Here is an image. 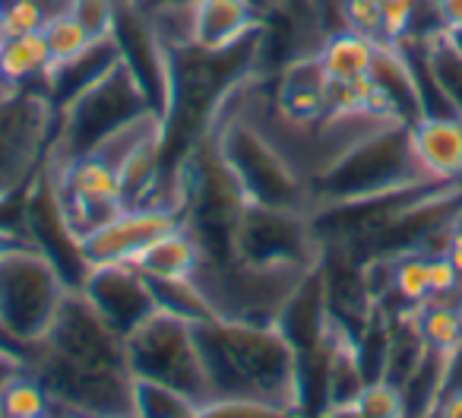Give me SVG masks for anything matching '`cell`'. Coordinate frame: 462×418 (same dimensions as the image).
Masks as SVG:
<instances>
[{"instance_id": "cell-21", "label": "cell", "mask_w": 462, "mask_h": 418, "mask_svg": "<svg viewBox=\"0 0 462 418\" xmlns=\"http://www.w3.org/2000/svg\"><path fill=\"white\" fill-rule=\"evenodd\" d=\"M424 58L430 64L437 86L447 96L449 108L462 117V51L456 48V42L449 39V33H437L430 39H421Z\"/></svg>"}, {"instance_id": "cell-5", "label": "cell", "mask_w": 462, "mask_h": 418, "mask_svg": "<svg viewBox=\"0 0 462 418\" xmlns=\"http://www.w3.org/2000/svg\"><path fill=\"white\" fill-rule=\"evenodd\" d=\"M310 270L295 266H263L247 264V260H225L209 264L203 260L197 270V285L209 304L212 317L238 323H260V327H276L289 298L301 285Z\"/></svg>"}, {"instance_id": "cell-3", "label": "cell", "mask_w": 462, "mask_h": 418, "mask_svg": "<svg viewBox=\"0 0 462 418\" xmlns=\"http://www.w3.org/2000/svg\"><path fill=\"white\" fill-rule=\"evenodd\" d=\"M146 111L155 108L149 105L140 79L124 60H117L77 98L58 108V124H54L45 162H73L79 155H89L98 143L143 117Z\"/></svg>"}, {"instance_id": "cell-23", "label": "cell", "mask_w": 462, "mask_h": 418, "mask_svg": "<svg viewBox=\"0 0 462 418\" xmlns=\"http://www.w3.org/2000/svg\"><path fill=\"white\" fill-rule=\"evenodd\" d=\"M149 285H152L155 308L165 311V314H174L190 323L212 320V311L206 304L203 292H199L197 279H168V283H152L149 279Z\"/></svg>"}, {"instance_id": "cell-41", "label": "cell", "mask_w": 462, "mask_h": 418, "mask_svg": "<svg viewBox=\"0 0 462 418\" xmlns=\"http://www.w3.org/2000/svg\"><path fill=\"white\" fill-rule=\"evenodd\" d=\"M0 418H4V412H0Z\"/></svg>"}, {"instance_id": "cell-7", "label": "cell", "mask_w": 462, "mask_h": 418, "mask_svg": "<svg viewBox=\"0 0 462 418\" xmlns=\"http://www.w3.org/2000/svg\"><path fill=\"white\" fill-rule=\"evenodd\" d=\"M124 346L134 377L174 386L197 405L209 403V384L197 346V323L155 308L134 333L124 336Z\"/></svg>"}, {"instance_id": "cell-16", "label": "cell", "mask_w": 462, "mask_h": 418, "mask_svg": "<svg viewBox=\"0 0 462 418\" xmlns=\"http://www.w3.org/2000/svg\"><path fill=\"white\" fill-rule=\"evenodd\" d=\"M371 79L396 121L409 124V127L415 121H421L424 108H421V96H418L415 73H411L409 58H405V51L396 45V42H380L377 45Z\"/></svg>"}, {"instance_id": "cell-37", "label": "cell", "mask_w": 462, "mask_h": 418, "mask_svg": "<svg viewBox=\"0 0 462 418\" xmlns=\"http://www.w3.org/2000/svg\"><path fill=\"white\" fill-rule=\"evenodd\" d=\"M10 89H14V86H7V83H4V79H0V102L7 98V92H10Z\"/></svg>"}, {"instance_id": "cell-20", "label": "cell", "mask_w": 462, "mask_h": 418, "mask_svg": "<svg viewBox=\"0 0 462 418\" xmlns=\"http://www.w3.org/2000/svg\"><path fill=\"white\" fill-rule=\"evenodd\" d=\"M415 320L421 339L443 355H456L462 348V308L459 302H428L415 308Z\"/></svg>"}, {"instance_id": "cell-10", "label": "cell", "mask_w": 462, "mask_h": 418, "mask_svg": "<svg viewBox=\"0 0 462 418\" xmlns=\"http://www.w3.org/2000/svg\"><path fill=\"white\" fill-rule=\"evenodd\" d=\"M42 346L51 348L60 358L73 361V365H79V367L130 371L124 336L117 333L77 289L60 304L58 317H54L51 330H48V336L42 339Z\"/></svg>"}, {"instance_id": "cell-9", "label": "cell", "mask_w": 462, "mask_h": 418, "mask_svg": "<svg viewBox=\"0 0 462 418\" xmlns=\"http://www.w3.org/2000/svg\"><path fill=\"white\" fill-rule=\"evenodd\" d=\"M20 232L26 238V245L45 254L58 266V273L70 289H79L86 273H89V264L83 257V238L73 232L64 203H60L58 184H54L48 168H42L26 184V197L20 203Z\"/></svg>"}, {"instance_id": "cell-29", "label": "cell", "mask_w": 462, "mask_h": 418, "mask_svg": "<svg viewBox=\"0 0 462 418\" xmlns=\"http://www.w3.org/2000/svg\"><path fill=\"white\" fill-rule=\"evenodd\" d=\"M336 14L342 20L339 29L383 42V16H380L377 0H336Z\"/></svg>"}, {"instance_id": "cell-22", "label": "cell", "mask_w": 462, "mask_h": 418, "mask_svg": "<svg viewBox=\"0 0 462 418\" xmlns=\"http://www.w3.org/2000/svg\"><path fill=\"white\" fill-rule=\"evenodd\" d=\"M130 418H199V405L174 386L134 377V415Z\"/></svg>"}, {"instance_id": "cell-31", "label": "cell", "mask_w": 462, "mask_h": 418, "mask_svg": "<svg viewBox=\"0 0 462 418\" xmlns=\"http://www.w3.org/2000/svg\"><path fill=\"white\" fill-rule=\"evenodd\" d=\"M383 16V42H402L411 33L418 0H377Z\"/></svg>"}, {"instance_id": "cell-13", "label": "cell", "mask_w": 462, "mask_h": 418, "mask_svg": "<svg viewBox=\"0 0 462 418\" xmlns=\"http://www.w3.org/2000/svg\"><path fill=\"white\" fill-rule=\"evenodd\" d=\"M409 143L430 184H462V117H421L409 127Z\"/></svg>"}, {"instance_id": "cell-36", "label": "cell", "mask_w": 462, "mask_h": 418, "mask_svg": "<svg viewBox=\"0 0 462 418\" xmlns=\"http://www.w3.org/2000/svg\"><path fill=\"white\" fill-rule=\"evenodd\" d=\"M449 39H453V42H456V48H459V51H462V29H456V33H449Z\"/></svg>"}, {"instance_id": "cell-38", "label": "cell", "mask_w": 462, "mask_h": 418, "mask_svg": "<svg viewBox=\"0 0 462 418\" xmlns=\"http://www.w3.org/2000/svg\"><path fill=\"white\" fill-rule=\"evenodd\" d=\"M0 45H4V33H0Z\"/></svg>"}, {"instance_id": "cell-12", "label": "cell", "mask_w": 462, "mask_h": 418, "mask_svg": "<svg viewBox=\"0 0 462 418\" xmlns=\"http://www.w3.org/2000/svg\"><path fill=\"white\" fill-rule=\"evenodd\" d=\"M180 226L178 209L168 206H140V209H124L102 228L83 238V257L92 266L105 264H134L155 238Z\"/></svg>"}, {"instance_id": "cell-25", "label": "cell", "mask_w": 462, "mask_h": 418, "mask_svg": "<svg viewBox=\"0 0 462 418\" xmlns=\"http://www.w3.org/2000/svg\"><path fill=\"white\" fill-rule=\"evenodd\" d=\"M393 295L402 302V311L421 308V304L430 302L428 254L409 251L393 257Z\"/></svg>"}, {"instance_id": "cell-26", "label": "cell", "mask_w": 462, "mask_h": 418, "mask_svg": "<svg viewBox=\"0 0 462 418\" xmlns=\"http://www.w3.org/2000/svg\"><path fill=\"white\" fill-rule=\"evenodd\" d=\"M42 33H45L48 51H51V64H64V60L77 58V54H83L86 48L92 45L89 33H86V29L73 20V14L45 23V29H42Z\"/></svg>"}, {"instance_id": "cell-34", "label": "cell", "mask_w": 462, "mask_h": 418, "mask_svg": "<svg viewBox=\"0 0 462 418\" xmlns=\"http://www.w3.org/2000/svg\"><path fill=\"white\" fill-rule=\"evenodd\" d=\"M440 20L447 33L462 29V0H440Z\"/></svg>"}, {"instance_id": "cell-27", "label": "cell", "mask_w": 462, "mask_h": 418, "mask_svg": "<svg viewBox=\"0 0 462 418\" xmlns=\"http://www.w3.org/2000/svg\"><path fill=\"white\" fill-rule=\"evenodd\" d=\"M199 418H301L285 405L266 399H212L199 405Z\"/></svg>"}, {"instance_id": "cell-15", "label": "cell", "mask_w": 462, "mask_h": 418, "mask_svg": "<svg viewBox=\"0 0 462 418\" xmlns=\"http://www.w3.org/2000/svg\"><path fill=\"white\" fill-rule=\"evenodd\" d=\"M263 26L257 0H193V48L225 51Z\"/></svg>"}, {"instance_id": "cell-11", "label": "cell", "mask_w": 462, "mask_h": 418, "mask_svg": "<svg viewBox=\"0 0 462 418\" xmlns=\"http://www.w3.org/2000/svg\"><path fill=\"white\" fill-rule=\"evenodd\" d=\"M79 295L111 323L121 336L134 333L155 311V295L149 279L134 264H105L86 273Z\"/></svg>"}, {"instance_id": "cell-6", "label": "cell", "mask_w": 462, "mask_h": 418, "mask_svg": "<svg viewBox=\"0 0 462 418\" xmlns=\"http://www.w3.org/2000/svg\"><path fill=\"white\" fill-rule=\"evenodd\" d=\"M70 292L58 266L23 241L0 260V327L29 352L48 336Z\"/></svg>"}, {"instance_id": "cell-35", "label": "cell", "mask_w": 462, "mask_h": 418, "mask_svg": "<svg viewBox=\"0 0 462 418\" xmlns=\"http://www.w3.org/2000/svg\"><path fill=\"white\" fill-rule=\"evenodd\" d=\"M23 241H26V238H23V232H16V228H10V226H4V222H0V260L7 257L14 247H20Z\"/></svg>"}, {"instance_id": "cell-33", "label": "cell", "mask_w": 462, "mask_h": 418, "mask_svg": "<svg viewBox=\"0 0 462 418\" xmlns=\"http://www.w3.org/2000/svg\"><path fill=\"white\" fill-rule=\"evenodd\" d=\"M434 418H462V386H449L437 405Z\"/></svg>"}, {"instance_id": "cell-39", "label": "cell", "mask_w": 462, "mask_h": 418, "mask_svg": "<svg viewBox=\"0 0 462 418\" xmlns=\"http://www.w3.org/2000/svg\"><path fill=\"white\" fill-rule=\"evenodd\" d=\"M39 418H54V415H39Z\"/></svg>"}, {"instance_id": "cell-19", "label": "cell", "mask_w": 462, "mask_h": 418, "mask_svg": "<svg viewBox=\"0 0 462 418\" xmlns=\"http://www.w3.org/2000/svg\"><path fill=\"white\" fill-rule=\"evenodd\" d=\"M51 67L45 33L10 35L0 45V79L7 86H39Z\"/></svg>"}, {"instance_id": "cell-14", "label": "cell", "mask_w": 462, "mask_h": 418, "mask_svg": "<svg viewBox=\"0 0 462 418\" xmlns=\"http://www.w3.org/2000/svg\"><path fill=\"white\" fill-rule=\"evenodd\" d=\"M329 89H333V79H329L320 54L304 51L279 67L273 102L282 115L295 117V121H314V117L327 115Z\"/></svg>"}, {"instance_id": "cell-24", "label": "cell", "mask_w": 462, "mask_h": 418, "mask_svg": "<svg viewBox=\"0 0 462 418\" xmlns=\"http://www.w3.org/2000/svg\"><path fill=\"white\" fill-rule=\"evenodd\" d=\"M0 412H4V418L51 415V396H48L45 384L26 367V371L16 374V377L4 386V393H0Z\"/></svg>"}, {"instance_id": "cell-4", "label": "cell", "mask_w": 462, "mask_h": 418, "mask_svg": "<svg viewBox=\"0 0 462 418\" xmlns=\"http://www.w3.org/2000/svg\"><path fill=\"white\" fill-rule=\"evenodd\" d=\"M212 136L222 149L225 162L238 178L247 203L285 206V209H314L310 184L298 168L276 149V143L257 130L238 111H218L212 121Z\"/></svg>"}, {"instance_id": "cell-18", "label": "cell", "mask_w": 462, "mask_h": 418, "mask_svg": "<svg viewBox=\"0 0 462 418\" xmlns=\"http://www.w3.org/2000/svg\"><path fill=\"white\" fill-rule=\"evenodd\" d=\"M380 42L365 39L358 33H348V29H333L329 35H323L320 54L323 67H327L329 79L333 83H355V79L371 77L374 58H377Z\"/></svg>"}, {"instance_id": "cell-8", "label": "cell", "mask_w": 462, "mask_h": 418, "mask_svg": "<svg viewBox=\"0 0 462 418\" xmlns=\"http://www.w3.org/2000/svg\"><path fill=\"white\" fill-rule=\"evenodd\" d=\"M235 257L263 266L314 270L323 257V245L304 209L247 203L235 232Z\"/></svg>"}, {"instance_id": "cell-2", "label": "cell", "mask_w": 462, "mask_h": 418, "mask_svg": "<svg viewBox=\"0 0 462 418\" xmlns=\"http://www.w3.org/2000/svg\"><path fill=\"white\" fill-rule=\"evenodd\" d=\"M430 184L421 174L409 143V124H390L355 143L323 174L310 181V200L317 206L367 200L405 187Z\"/></svg>"}, {"instance_id": "cell-32", "label": "cell", "mask_w": 462, "mask_h": 418, "mask_svg": "<svg viewBox=\"0 0 462 418\" xmlns=\"http://www.w3.org/2000/svg\"><path fill=\"white\" fill-rule=\"evenodd\" d=\"M29 367V355L23 348H14V346H4L0 348V393L16 374H23Z\"/></svg>"}, {"instance_id": "cell-28", "label": "cell", "mask_w": 462, "mask_h": 418, "mask_svg": "<svg viewBox=\"0 0 462 418\" xmlns=\"http://www.w3.org/2000/svg\"><path fill=\"white\" fill-rule=\"evenodd\" d=\"M355 412L361 418H405V399L402 390L390 380H371L365 386V393L355 403Z\"/></svg>"}, {"instance_id": "cell-1", "label": "cell", "mask_w": 462, "mask_h": 418, "mask_svg": "<svg viewBox=\"0 0 462 418\" xmlns=\"http://www.w3.org/2000/svg\"><path fill=\"white\" fill-rule=\"evenodd\" d=\"M197 346L209 384V403L266 399L298 412V352L279 327L212 317L197 323Z\"/></svg>"}, {"instance_id": "cell-30", "label": "cell", "mask_w": 462, "mask_h": 418, "mask_svg": "<svg viewBox=\"0 0 462 418\" xmlns=\"http://www.w3.org/2000/svg\"><path fill=\"white\" fill-rule=\"evenodd\" d=\"M73 20L89 33L92 42L111 39L117 16V0H73Z\"/></svg>"}, {"instance_id": "cell-17", "label": "cell", "mask_w": 462, "mask_h": 418, "mask_svg": "<svg viewBox=\"0 0 462 418\" xmlns=\"http://www.w3.org/2000/svg\"><path fill=\"white\" fill-rule=\"evenodd\" d=\"M203 264V251H199L197 238L187 232L184 226L171 228L162 238H155L134 266L152 283H168V279H193Z\"/></svg>"}, {"instance_id": "cell-40", "label": "cell", "mask_w": 462, "mask_h": 418, "mask_svg": "<svg viewBox=\"0 0 462 418\" xmlns=\"http://www.w3.org/2000/svg\"><path fill=\"white\" fill-rule=\"evenodd\" d=\"M459 308H462V298H459Z\"/></svg>"}]
</instances>
